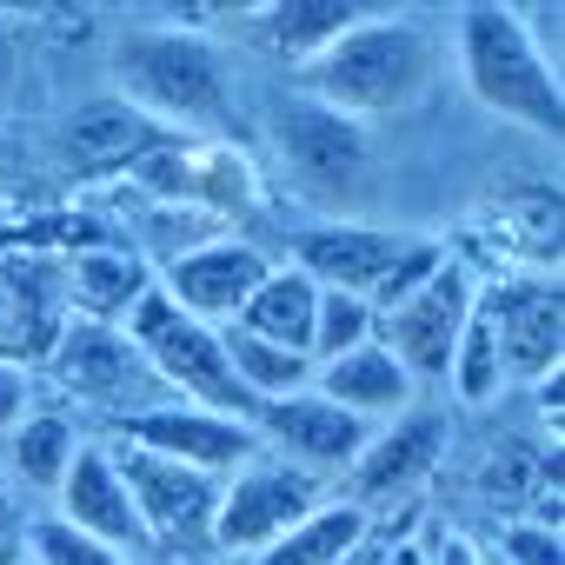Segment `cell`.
Segmentation results:
<instances>
[{
    "label": "cell",
    "instance_id": "836d02e7",
    "mask_svg": "<svg viewBox=\"0 0 565 565\" xmlns=\"http://www.w3.org/2000/svg\"><path fill=\"white\" fill-rule=\"evenodd\" d=\"M380 565H426V558H419V539H399V545H393Z\"/></svg>",
    "mask_w": 565,
    "mask_h": 565
},
{
    "label": "cell",
    "instance_id": "8992f818",
    "mask_svg": "<svg viewBox=\"0 0 565 565\" xmlns=\"http://www.w3.org/2000/svg\"><path fill=\"white\" fill-rule=\"evenodd\" d=\"M47 373H54V386H61L74 406L107 413L114 426H120V419H134V413L167 406L160 380L147 373L140 347H134L120 327L67 320V327H61V340H54V353H47Z\"/></svg>",
    "mask_w": 565,
    "mask_h": 565
},
{
    "label": "cell",
    "instance_id": "cb8c5ba5",
    "mask_svg": "<svg viewBox=\"0 0 565 565\" xmlns=\"http://www.w3.org/2000/svg\"><path fill=\"white\" fill-rule=\"evenodd\" d=\"M253 28H259V41L279 61L307 67L327 41H340L353 28V8H340V0H279V8H259L253 14Z\"/></svg>",
    "mask_w": 565,
    "mask_h": 565
},
{
    "label": "cell",
    "instance_id": "f1b7e54d",
    "mask_svg": "<svg viewBox=\"0 0 565 565\" xmlns=\"http://www.w3.org/2000/svg\"><path fill=\"white\" fill-rule=\"evenodd\" d=\"M28 565H134V558H120V552H107V545L67 532L61 519H41V525H34V558H28Z\"/></svg>",
    "mask_w": 565,
    "mask_h": 565
},
{
    "label": "cell",
    "instance_id": "7402d4cb",
    "mask_svg": "<svg viewBox=\"0 0 565 565\" xmlns=\"http://www.w3.org/2000/svg\"><path fill=\"white\" fill-rule=\"evenodd\" d=\"M366 532H373V519H366L360 505L320 499L300 525H287L259 558H246V565H347V558L366 545Z\"/></svg>",
    "mask_w": 565,
    "mask_h": 565
},
{
    "label": "cell",
    "instance_id": "6da1fadb",
    "mask_svg": "<svg viewBox=\"0 0 565 565\" xmlns=\"http://www.w3.org/2000/svg\"><path fill=\"white\" fill-rule=\"evenodd\" d=\"M439 74V54L426 41V28L413 21H353L340 41H327L307 67H300V100L366 127L386 114H406Z\"/></svg>",
    "mask_w": 565,
    "mask_h": 565
},
{
    "label": "cell",
    "instance_id": "484cf974",
    "mask_svg": "<svg viewBox=\"0 0 565 565\" xmlns=\"http://www.w3.org/2000/svg\"><path fill=\"white\" fill-rule=\"evenodd\" d=\"M446 386H452V399L459 406H492L512 380H505V360H499V340H492V320L472 307V320H466V333H459V347H452V366H446Z\"/></svg>",
    "mask_w": 565,
    "mask_h": 565
},
{
    "label": "cell",
    "instance_id": "9c48e42d",
    "mask_svg": "<svg viewBox=\"0 0 565 565\" xmlns=\"http://www.w3.org/2000/svg\"><path fill=\"white\" fill-rule=\"evenodd\" d=\"M273 147H279L287 180H294L307 200H327V206L353 200V193L366 186V167H373L366 127H353V120H340V114H327V107H313V100H300V94L279 100V114H273Z\"/></svg>",
    "mask_w": 565,
    "mask_h": 565
},
{
    "label": "cell",
    "instance_id": "d6986e66",
    "mask_svg": "<svg viewBox=\"0 0 565 565\" xmlns=\"http://www.w3.org/2000/svg\"><path fill=\"white\" fill-rule=\"evenodd\" d=\"M167 127H153L140 107H127L120 94H100V100H81L67 120H61V160L74 173H127L147 147H160Z\"/></svg>",
    "mask_w": 565,
    "mask_h": 565
},
{
    "label": "cell",
    "instance_id": "4dcf8cb0",
    "mask_svg": "<svg viewBox=\"0 0 565 565\" xmlns=\"http://www.w3.org/2000/svg\"><path fill=\"white\" fill-rule=\"evenodd\" d=\"M28 413H34V366L0 353V433H14Z\"/></svg>",
    "mask_w": 565,
    "mask_h": 565
},
{
    "label": "cell",
    "instance_id": "ac0fdd59",
    "mask_svg": "<svg viewBox=\"0 0 565 565\" xmlns=\"http://www.w3.org/2000/svg\"><path fill=\"white\" fill-rule=\"evenodd\" d=\"M413 233H393V226H313V233H300V246H294V259L287 266H300L313 287H333V294H360V300H373V287L386 279V266L399 259V246H406Z\"/></svg>",
    "mask_w": 565,
    "mask_h": 565
},
{
    "label": "cell",
    "instance_id": "e0dca14e",
    "mask_svg": "<svg viewBox=\"0 0 565 565\" xmlns=\"http://www.w3.org/2000/svg\"><path fill=\"white\" fill-rule=\"evenodd\" d=\"M313 393H320L327 406H340L347 419H360L366 433H380V426H393L399 413H413V406H419L413 373H406L380 340H366V347H353V353H340V360L313 366Z\"/></svg>",
    "mask_w": 565,
    "mask_h": 565
},
{
    "label": "cell",
    "instance_id": "4fadbf2b",
    "mask_svg": "<svg viewBox=\"0 0 565 565\" xmlns=\"http://www.w3.org/2000/svg\"><path fill=\"white\" fill-rule=\"evenodd\" d=\"M114 439L127 446H147L173 466H193L206 479H233L246 459H259V439H253V419H226V413H206V406H153V413H134L114 426Z\"/></svg>",
    "mask_w": 565,
    "mask_h": 565
},
{
    "label": "cell",
    "instance_id": "e575fe53",
    "mask_svg": "<svg viewBox=\"0 0 565 565\" xmlns=\"http://www.w3.org/2000/svg\"><path fill=\"white\" fill-rule=\"evenodd\" d=\"M486 565H499V558H492V552H486Z\"/></svg>",
    "mask_w": 565,
    "mask_h": 565
},
{
    "label": "cell",
    "instance_id": "ffe728a7",
    "mask_svg": "<svg viewBox=\"0 0 565 565\" xmlns=\"http://www.w3.org/2000/svg\"><path fill=\"white\" fill-rule=\"evenodd\" d=\"M147 287H153V273L127 246H81L61 266L67 320H94V327H127V313L147 300Z\"/></svg>",
    "mask_w": 565,
    "mask_h": 565
},
{
    "label": "cell",
    "instance_id": "3957f363",
    "mask_svg": "<svg viewBox=\"0 0 565 565\" xmlns=\"http://www.w3.org/2000/svg\"><path fill=\"white\" fill-rule=\"evenodd\" d=\"M459 74L472 87V100L525 134H558L565 127V87L558 74L539 61V47L525 41L512 8H459Z\"/></svg>",
    "mask_w": 565,
    "mask_h": 565
},
{
    "label": "cell",
    "instance_id": "7a4b0ae2",
    "mask_svg": "<svg viewBox=\"0 0 565 565\" xmlns=\"http://www.w3.org/2000/svg\"><path fill=\"white\" fill-rule=\"evenodd\" d=\"M120 100L140 107L153 127H220L226 120V61L206 34L186 28H134L114 47Z\"/></svg>",
    "mask_w": 565,
    "mask_h": 565
},
{
    "label": "cell",
    "instance_id": "ba28073f",
    "mask_svg": "<svg viewBox=\"0 0 565 565\" xmlns=\"http://www.w3.org/2000/svg\"><path fill=\"white\" fill-rule=\"evenodd\" d=\"M127 180L153 200V206H186V213H206V220H226V213H246L253 193H259V173L239 147H193L180 134H167L160 147H147Z\"/></svg>",
    "mask_w": 565,
    "mask_h": 565
},
{
    "label": "cell",
    "instance_id": "9a60e30c",
    "mask_svg": "<svg viewBox=\"0 0 565 565\" xmlns=\"http://www.w3.org/2000/svg\"><path fill=\"white\" fill-rule=\"evenodd\" d=\"M479 313L492 320L499 360L512 386H539L558 373L565 353V300L558 279H512V287H479Z\"/></svg>",
    "mask_w": 565,
    "mask_h": 565
},
{
    "label": "cell",
    "instance_id": "d6a6232c",
    "mask_svg": "<svg viewBox=\"0 0 565 565\" xmlns=\"http://www.w3.org/2000/svg\"><path fill=\"white\" fill-rule=\"evenodd\" d=\"M14 87H21V47H14V34H8V28H0V114H8Z\"/></svg>",
    "mask_w": 565,
    "mask_h": 565
},
{
    "label": "cell",
    "instance_id": "5bb4252c",
    "mask_svg": "<svg viewBox=\"0 0 565 565\" xmlns=\"http://www.w3.org/2000/svg\"><path fill=\"white\" fill-rule=\"evenodd\" d=\"M446 439H452L446 413H433V406L399 413L393 426H380V433L360 446V459H353V472H347V486H353L347 505H360V512L373 519L380 505L413 499V492L433 479V466L446 459Z\"/></svg>",
    "mask_w": 565,
    "mask_h": 565
},
{
    "label": "cell",
    "instance_id": "30bf717a",
    "mask_svg": "<svg viewBox=\"0 0 565 565\" xmlns=\"http://www.w3.org/2000/svg\"><path fill=\"white\" fill-rule=\"evenodd\" d=\"M472 307H479V279L459 266V259H446L426 287L406 300V307H393L386 320H380V347L413 373V386H433V380H446V366H452V347H459V333H466V320H472Z\"/></svg>",
    "mask_w": 565,
    "mask_h": 565
},
{
    "label": "cell",
    "instance_id": "44dd1931",
    "mask_svg": "<svg viewBox=\"0 0 565 565\" xmlns=\"http://www.w3.org/2000/svg\"><path fill=\"white\" fill-rule=\"evenodd\" d=\"M313 307H320V287L300 266H266V279L253 287V300L239 307L233 327H246L253 340H273V347L313 360Z\"/></svg>",
    "mask_w": 565,
    "mask_h": 565
},
{
    "label": "cell",
    "instance_id": "8fae6325",
    "mask_svg": "<svg viewBox=\"0 0 565 565\" xmlns=\"http://www.w3.org/2000/svg\"><path fill=\"white\" fill-rule=\"evenodd\" d=\"M253 439H259V452L266 459H279V466H294V472H307V479H347L353 472V459H360V446L373 439L360 419H347L340 406H327L313 386L307 393H294V399H273V406H253Z\"/></svg>",
    "mask_w": 565,
    "mask_h": 565
},
{
    "label": "cell",
    "instance_id": "7c38bea8",
    "mask_svg": "<svg viewBox=\"0 0 565 565\" xmlns=\"http://www.w3.org/2000/svg\"><path fill=\"white\" fill-rule=\"evenodd\" d=\"M266 266H273V259H266L253 239L220 233V239H200V246H186L180 259H167V266L153 273V287H160L186 320H200V327H233L239 307L253 300V287L266 279Z\"/></svg>",
    "mask_w": 565,
    "mask_h": 565
},
{
    "label": "cell",
    "instance_id": "83f0119b",
    "mask_svg": "<svg viewBox=\"0 0 565 565\" xmlns=\"http://www.w3.org/2000/svg\"><path fill=\"white\" fill-rule=\"evenodd\" d=\"M439 266H446V246H439V239H419V233H413V239L399 246V259L386 266V279L373 287V300H366V307H373V313L386 320L393 307H406V300H413V294L426 287V279H433Z\"/></svg>",
    "mask_w": 565,
    "mask_h": 565
},
{
    "label": "cell",
    "instance_id": "4316f807",
    "mask_svg": "<svg viewBox=\"0 0 565 565\" xmlns=\"http://www.w3.org/2000/svg\"><path fill=\"white\" fill-rule=\"evenodd\" d=\"M373 333H380V313H373L360 294H333V287H320V307H313V366H327V360L366 347Z\"/></svg>",
    "mask_w": 565,
    "mask_h": 565
},
{
    "label": "cell",
    "instance_id": "d4e9b609",
    "mask_svg": "<svg viewBox=\"0 0 565 565\" xmlns=\"http://www.w3.org/2000/svg\"><path fill=\"white\" fill-rule=\"evenodd\" d=\"M81 446H87V439H81V426H74L67 413H28V419L8 433V459H14V472H21L34 492H61V479H67V466H74Z\"/></svg>",
    "mask_w": 565,
    "mask_h": 565
},
{
    "label": "cell",
    "instance_id": "52a82bcc",
    "mask_svg": "<svg viewBox=\"0 0 565 565\" xmlns=\"http://www.w3.org/2000/svg\"><path fill=\"white\" fill-rule=\"evenodd\" d=\"M327 499L320 479L279 466V459H246L233 479H220V505H213V552L220 558H259L287 525H300L313 505Z\"/></svg>",
    "mask_w": 565,
    "mask_h": 565
},
{
    "label": "cell",
    "instance_id": "603a6c76",
    "mask_svg": "<svg viewBox=\"0 0 565 565\" xmlns=\"http://www.w3.org/2000/svg\"><path fill=\"white\" fill-rule=\"evenodd\" d=\"M220 353H226L233 386H239L253 406L294 399V393L313 386V360H307V353H287V347H273V340H253L246 327H220Z\"/></svg>",
    "mask_w": 565,
    "mask_h": 565
},
{
    "label": "cell",
    "instance_id": "277c9868",
    "mask_svg": "<svg viewBox=\"0 0 565 565\" xmlns=\"http://www.w3.org/2000/svg\"><path fill=\"white\" fill-rule=\"evenodd\" d=\"M120 333L140 347V360H147V373L160 380L167 399H180V406H206V413H226V419H253V399H246V393L233 386V373H226L220 327L186 320L160 287H147V300L127 313Z\"/></svg>",
    "mask_w": 565,
    "mask_h": 565
},
{
    "label": "cell",
    "instance_id": "5b68a950",
    "mask_svg": "<svg viewBox=\"0 0 565 565\" xmlns=\"http://www.w3.org/2000/svg\"><path fill=\"white\" fill-rule=\"evenodd\" d=\"M107 459L147 525V545L153 552H186V558H206L213 552V505H220V479L193 472V466H173L147 446H127V439H107Z\"/></svg>",
    "mask_w": 565,
    "mask_h": 565
},
{
    "label": "cell",
    "instance_id": "2e32d148",
    "mask_svg": "<svg viewBox=\"0 0 565 565\" xmlns=\"http://www.w3.org/2000/svg\"><path fill=\"white\" fill-rule=\"evenodd\" d=\"M54 519L67 532H81V539L120 552V558L153 552L147 545V525H140V512H134V499H127V486H120V472H114V459H107L100 439H87L74 452V466H67V479L54 492Z\"/></svg>",
    "mask_w": 565,
    "mask_h": 565
},
{
    "label": "cell",
    "instance_id": "f546056e",
    "mask_svg": "<svg viewBox=\"0 0 565 565\" xmlns=\"http://www.w3.org/2000/svg\"><path fill=\"white\" fill-rule=\"evenodd\" d=\"M492 558H499V565H565L558 532H552V525H532V519H505Z\"/></svg>",
    "mask_w": 565,
    "mask_h": 565
},
{
    "label": "cell",
    "instance_id": "1f68e13d",
    "mask_svg": "<svg viewBox=\"0 0 565 565\" xmlns=\"http://www.w3.org/2000/svg\"><path fill=\"white\" fill-rule=\"evenodd\" d=\"M419 558H426V565H486V552H479L466 532H426V539H419Z\"/></svg>",
    "mask_w": 565,
    "mask_h": 565
}]
</instances>
